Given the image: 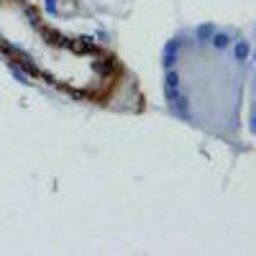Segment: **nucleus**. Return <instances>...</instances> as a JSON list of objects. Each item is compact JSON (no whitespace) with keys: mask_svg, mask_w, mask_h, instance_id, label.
<instances>
[{"mask_svg":"<svg viewBox=\"0 0 256 256\" xmlns=\"http://www.w3.org/2000/svg\"><path fill=\"white\" fill-rule=\"evenodd\" d=\"M164 95H167V100L172 103V108H175L179 115H190V100L185 95H179L177 90H164Z\"/></svg>","mask_w":256,"mask_h":256,"instance_id":"obj_1","label":"nucleus"},{"mask_svg":"<svg viewBox=\"0 0 256 256\" xmlns=\"http://www.w3.org/2000/svg\"><path fill=\"white\" fill-rule=\"evenodd\" d=\"M177 49H179L177 41H169L167 44V51H164V67H167V69H172L177 64Z\"/></svg>","mask_w":256,"mask_h":256,"instance_id":"obj_2","label":"nucleus"},{"mask_svg":"<svg viewBox=\"0 0 256 256\" xmlns=\"http://www.w3.org/2000/svg\"><path fill=\"white\" fill-rule=\"evenodd\" d=\"M179 85H182V77H179V72L172 67L167 75H164V90H179Z\"/></svg>","mask_w":256,"mask_h":256,"instance_id":"obj_3","label":"nucleus"},{"mask_svg":"<svg viewBox=\"0 0 256 256\" xmlns=\"http://www.w3.org/2000/svg\"><path fill=\"white\" fill-rule=\"evenodd\" d=\"M39 31H41L44 36H47L49 44H54V47H64V44H67V41L62 39V33H59V31H54V29H47V26H41Z\"/></svg>","mask_w":256,"mask_h":256,"instance_id":"obj_4","label":"nucleus"},{"mask_svg":"<svg viewBox=\"0 0 256 256\" xmlns=\"http://www.w3.org/2000/svg\"><path fill=\"white\" fill-rule=\"evenodd\" d=\"M249 54H251L249 41H239V44H236V59H239V62H246V59H249Z\"/></svg>","mask_w":256,"mask_h":256,"instance_id":"obj_5","label":"nucleus"},{"mask_svg":"<svg viewBox=\"0 0 256 256\" xmlns=\"http://www.w3.org/2000/svg\"><path fill=\"white\" fill-rule=\"evenodd\" d=\"M213 47L215 49H228L231 47V36L228 33H213Z\"/></svg>","mask_w":256,"mask_h":256,"instance_id":"obj_6","label":"nucleus"},{"mask_svg":"<svg viewBox=\"0 0 256 256\" xmlns=\"http://www.w3.org/2000/svg\"><path fill=\"white\" fill-rule=\"evenodd\" d=\"M213 33H215L213 26H200V29H197V39L200 41H208V39H213Z\"/></svg>","mask_w":256,"mask_h":256,"instance_id":"obj_7","label":"nucleus"},{"mask_svg":"<svg viewBox=\"0 0 256 256\" xmlns=\"http://www.w3.org/2000/svg\"><path fill=\"white\" fill-rule=\"evenodd\" d=\"M47 8H49V13L57 11V0H47Z\"/></svg>","mask_w":256,"mask_h":256,"instance_id":"obj_8","label":"nucleus"},{"mask_svg":"<svg viewBox=\"0 0 256 256\" xmlns=\"http://www.w3.org/2000/svg\"><path fill=\"white\" fill-rule=\"evenodd\" d=\"M254 59H256V54H254Z\"/></svg>","mask_w":256,"mask_h":256,"instance_id":"obj_9","label":"nucleus"}]
</instances>
